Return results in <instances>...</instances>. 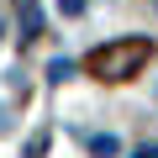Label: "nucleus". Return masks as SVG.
<instances>
[{
	"label": "nucleus",
	"instance_id": "1",
	"mask_svg": "<svg viewBox=\"0 0 158 158\" xmlns=\"http://www.w3.org/2000/svg\"><path fill=\"white\" fill-rule=\"evenodd\" d=\"M148 58H153L148 37H121V42H106V48L90 53V74L95 79H132Z\"/></svg>",
	"mask_w": 158,
	"mask_h": 158
},
{
	"label": "nucleus",
	"instance_id": "2",
	"mask_svg": "<svg viewBox=\"0 0 158 158\" xmlns=\"http://www.w3.org/2000/svg\"><path fill=\"white\" fill-rule=\"evenodd\" d=\"M16 21H21V42H37V37H42V11H37V0H16Z\"/></svg>",
	"mask_w": 158,
	"mask_h": 158
},
{
	"label": "nucleus",
	"instance_id": "3",
	"mask_svg": "<svg viewBox=\"0 0 158 158\" xmlns=\"http://www.w3.org/2000/svg\"><path fill=\"white\" fill-rule=\"evenodd\" d=\"M79 142H85L95 158H116V153H121V137H116V132H79Z\"/></svg>",
	"mask_w": 158,
	"mask_h": 158
},
{
	"label": "nucleus",
	"instance_id": "4",
	"mask_svg": "<svg viewBox=\"0 0 158 158\" xmlns=\"http://www.w3.org/2000/svg\"><path fill=\"white\" fill-rule=\"evenodd\" d=\"M48 74H53V79H69V74H74V63H69V58H53V63H48Z\"/></svg>",
	"mask_w": 158,
	"mask_h": 158
},
{
	"label": "nucleus",
	"instance_id": "5",
	"mask_svg": "<svg viewBox=\"0 0 158 158\" xmlns=\"http://www.w3.org/2000/svg\"><path fill=\"white\" fill-rule=\"evenodd\" d=\"M58 11H63V16H79V11H85V0H58Z\"/></svg>",
	"mask_w": 158,
	"mask_h": 158
},
{
	"label": "nucleus",
	"instance_id": "6",
	"mask_svg": "<svg viewBox=\"0 0 158 158\" xmlns=\"http://www.w3.org/2000/svg\"><path fill=\"white\" fill-rule=\"evenodd\" d=\"M132 158H158V142H142V148H137Z\"/></svg>",
	"mask_w": 158,
	"mask_h": 158
},
{
	"label": "nucleus",
	"instance_id": "7",
	"mask_svg": "<svg viewBox=\"0 0 158 158\" xmlns=\"http://www.w3.org/2000/svg\"><path fill=\"white\" fill-rule=\"evenodd\" d=\"M153 6H158V0H153Z\"/></svg>",
	"mask_w": 158,
	"mask_h": 158
}]
</instances>
